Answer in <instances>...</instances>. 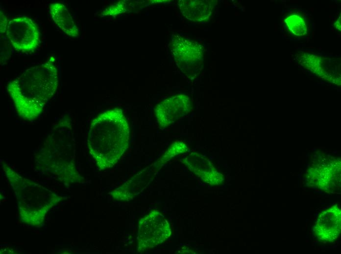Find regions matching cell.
I'll return each instance as SVG.
<instances>
[{"label": "cell", "instance_id": "3957f363", "mask_svg": "<svg viewBox=\"0 0 341 254\" xmlns=\"http://www.w3.org/2000/svg\"><path fill=\"white\" fill-rule=\"evenodd\" d=\"M130 127L122 109L103 111L93 119L87 135L89 152L101 170L110 169L128 148Z\"/></svg>", "mask_w": 341, "mask_h": 254}, {"label": "cell", "instance_id": "4fadbf2b", "mask_svg": "<svg viewBox=\"0 0 341 254\" xmlns=\"http://www.w3.org/2000/svg\"><path fill=\"white\" fill-rule=\"evenodd\" d=\"M49 12L54 22L66 35L76 38L78 28L66 6L60 2H54L49 6Z\"/></svg>", "mask_w": 341, "mask_h": 254}, {"label": "cell", "instance_id": "52a82bcc", "mask_svg": "<svg viewBox=\"0 0 341 254\" xmlns=\"http://www.w3.org/2000/svg\"><path fill=\"white\" fill-rule=\"evenodd\" d=\"M171 234L170 224L159 212L153 211L142 218L138 225V251L148 250L167 239Z\"/></svg>", "mask_w": 341, "mask_h": 254}, {"label": "cell", "instance_id": "5b68a950", "mask_svg": "<svg viewBox=\"0 0 341 254\" xmlns=\"http://www.w3.org/2000/svg\"><path fill=\"white\" fill-rule=\"evenodd\" d=\"M170 48L182 72L190 79L197 77L203 63V49L201 44L193 39L175 35L172 37Z\"/></svg>", "mask_w": 341, "mask_h": 254}, {"label": "cell", "instance_id": "ba28073f", "mask_svg": "<svg viewBox=\"0 0 341 254\" xmlns=\"http://www.w3.org/2000/svg\"><path fill=\"white\" fill-rule=\"evenodd\" d=\"M193 105L189 96L185 94L171 96L160 102L155 109L157 123L161 127H169L188 115Z\"/></svg>", "mask_w": 341, "mask_h": 254}, {"label": "cell", "instance_id": "277c9868", "mask_svg": "<svg viewBox=\"0 0 341 254\" xmlns=\"http://www.w3.org/2000/svg\"><path fill=\"white\" fill-rule=\"evenodd\" d=\"M2 167L15 190L23 222L34 226L40 225L49 210L60 200V197L45 187L22 177L6 164L3 163Z\"/></svg>", "mask_w": 341, "mask_h": 254}, {"label": "cell", "instance_id": "6da1fadb", "mask_svg": "<svg viewBox=\"0 0 341 254\" xmlns=\"http://www.w3.org/2000/svg\"><path fill=\"white\" fill-rule=\"evenodd\" d=\"M59 82V71L54 56L26 69L9 81L7 90L18 115L30 122L38 118L55 95Z\"/></svg>", "mask_w": 341, "mask_h": 254}, {"label": "cell", "instance_id": "7a4b0ae2", "mask_svg": "<svg viewBox=\"0 0 341 254\" xmlns=\"http://www.w3.org/2000/svg\"><path fill=\"white\" fill-rule=\"evenodd\" d=\"M73 135L72 118L64 113L53 123L35 153L38 170L60 181H80L74 162Z\"/></svg>", "mask_w": 341, "mask_h": 254}, {"label": "cell", "instance_id": "9c48e42d", "mask_svg": "<svg viewBox=\"0 0 341 254\" xmlns=\"http://www.w3.org/2000/svg\"><path fill=\"white\" fill-rule=\"evenodd\" d=\"M341 211L337 205L322 211L314 228V233L322 241L332 242L341 233Z\"/></svg>", "mask_w": 341, "mask_h": 254}, {"label": "cell", "instance_id": "7c38bea8", "mask_svg": "<svg viewBox=\"0 0 341 254\" xmlns=\"http://www.w3.org/2000/svg\"><path fill=\"white\" fill-rule=\"evenodd\" d=\"M149 171L146 169L137 173L121 187L111 192L118 201H129L140 194L147 186L150 178Z\"/></svg>", "mask_w": 341, "mask_h": 254}, {"label": "cell", "instance_id": "9a60e30c", "mask_svg": "<svg viewBox=\"0 0 341 254\" xmlns=\"http://www.w3.org/2000/svg\"><path fill=\"white\" fill-rule=\"evenodd\" d=\"M126 9V4L125 2L120 1L115 2L108 6L101 12V15L116 16L125 12Z\"/></svg>", "mask_w": 341, "mask_h": 254}, {"label": "cell", "instance_id": "5bb4252c", "mask_svg": "<svg viewBox=\"0 0 341 254\" xmlns=\"http://www.w3.org/2000/svg\"><path fill=\"white\" fill-rule=\"evenodd\" d=\"M188 149V148L185 143L179 141H175L168 148L156 164L159 166L166 163L175 156L187 151Z\"/></svg>", "mask_w": 341, "mask_h": 254}, {"label": "cell", "instance_id": "30bf717a", "mask_svg": "<svg viewBox=\"0 0 341 254\" xmlns=\"http://www.w3.org/2000/svg\"><path fill=\"white\" fill-rule=\"evenodd\" d=\"M182 163L205 182L212 185L220 184L223 180L221 173L204 155L192 152L182 160Z\"/></svg>", "mask_w": 341, "mask_h": 254}, {"label": "cell", "instance_id": "8fae6325", "mask_svg": "<svg viewBox=\"0 0 341 254\" xmlns=\"http://www.w3.org/2000/svg\"><path fill=\"white\" fill-rule=\"evenodd\" d=\"M217 3L215 0H180L177 3L182 15L194 22L208 20Z\"/></svg>", "mask_w": 341, "mask_h": 254}, {"label": "cell", "instance_id": "8992f818", "mask_svg": "<svg viewBox=\"0 0 341 254\" xmlns=\"http://www.w3.org/2000/svg\"><path fill=\"white\" fill-rule=\"evenodd\" d=\"M6 35L14 49L24 53L34 52L41 43V33L36 23L26 16L8 20Z\"/></svg>", "mask_w": 341, "mask_h": 254}]
</instances>
